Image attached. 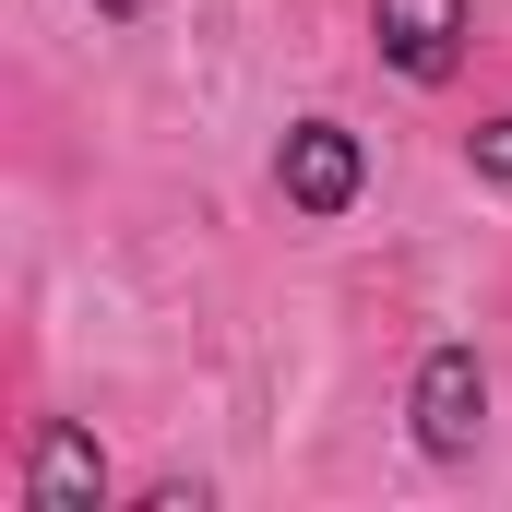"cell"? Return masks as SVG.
<instances>
[{"instance_id":"6da1fadb","label":"cell","mask_w":512,"mask_h":512,"mask_svg":"<svg viewBox=\"0 0 512 512\" xmlns=\"http://www.w3.org/2000/svg\"><path fill=\"white\" fill-rule=\"evenodd\" d=\"M489 346L477 334H441V346H417V370H405V441H417V465H477V441H489Z\"/></svg>"},{"instance_id":"7a4b0ae2","label":"cell","mask_w":512,"mask_h":512,"mask_svg":"<svg viewBox=\"0 0 512 512\" xmlns=\"http://www.w3.org/2000/svg\"><path fill=\"white\" fill-rule=\"evenodd\" d=\"M274 203H286L298 227H346V215L370 203V131H346L334 108L286 120V143H274Z\"/></svg>"},{"instance_id":"3957f363","label":"cell","mask_w":512,"mask_h":512,"mask_svg":"<svg viewBox=\"0 0 512 512\" xmlns=\"http://www.w3.org/2000/svg\"><path fill=\"white\" fill-rule=\"evenodd\" d=\"M370 48H382L393 84L441 96V84L477 60V0H370Z\"/></svg>"},{"instance_id":"277c9868","label":"cell","mask_w":512,"mask_h":512,"mask_svg":"<svg viewBox=\"0 0 512 512\" xmlns=\"http://www.w3.org/2000/svg\"><path fill=\"white\" fill-rule=\"evenodd\" d=\"M12 489H24V512H108L120 501V465H108V441H96L84 417H36Z\"/></svg>"},{"instance_id":"5b68a950","label":"cell","mask_w":512,"mask_h":512,"mask_svg":"<svg viewBox=\"0 0 512 512\" xmlns=\"http://www.w3.org/2000/svg\"><path fill=\"white\" fill-rule=\"evenodd\" d=\"M465 179H477V191H512V108L465 131Z\"/></svg>"},{"instance_id":"8992f818","label":"cell","mask_w":512,"mask_h":512,"mask_svg":"<svg viewBox=\"0 0 512 512\" xmlns=\"http://www.w3.org/2000/svg\"><path fill=\"white\" fill-rule=\"evenodd\" d=\"M131 512H215V489H203V477H143Z\"/></svg>"},{"instance_id":"52a82bcc","label":"cell","mask_w":512,"mask_h":512,"mask_svg":"<svg viewBox=\"0 0 512 512\" xmlns=\"http://www.w3.org/2000/svg\"><path fill=\"white\" fill-rule=\"evenodd\" d=\"M143 12H155V0H96V24H143Z\"/></svg>"}]
</instances>
